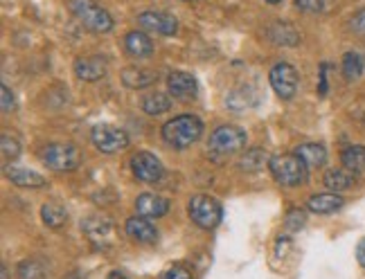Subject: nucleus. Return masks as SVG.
I'll use <instances>...</instances> for the list:
<instances>
[{
  "label": "nucleus",
  "mask_w": 365,
  "mask_h": 279,
  "mask_svg": "<svg viewBox=\"0 0 365 279\" xmlns=\"http://www.w3.org/2000/svg\"><path fill=\"white\" fill-rule=\"evenodd\" d=\"M203 135V122L196 115H178L163 127V140L174 149H187Z\"/></svg>",
  "instance_id": "obj_1"
},
{
  "label": "nucleus",
  "mask_w": 365,
  "mask_h": 279,
  "mask_svg": "<svg viewBox=\"0 0 365 279\" xmlns=\"http://www.w3.org/2000/svg\"><path fill=\"white\" fill-rule=\"evenodd\" d=\"M68 9L75 14V19L95 34H106L113 30V19L110 14L95 3V0H70Z\"/></svg>",
  "instance_id": "obj_2"
},
{
  "label": "nucleus",
  "mask_w": 365,
  "mask_h": 279,
  "mask_svg": "<svg viewBox=\"0 0 365 279\" xmlns=\"http://www.w3.org/2000/svg\"><path fill=\"white\" fill-rule=\"evenodd\" d=\"M269 169L282 187H298L307 183V176H309V167L296 156V153L273 156L269 160Z\"/></svg>",
  "instance_id": "obj_3"
},
{
  "label": "nucleus",
  "mask_w": 365,
  "mask_h": 279,
  "mask_svg": "<svg viewBox=\"0 0 365 279\" xmlns=\"http://www.w3.org/2000/svg\"><path fill=\"white\" fill-rule=\"evenodd\" d=\"M187 214L199 228L215 230L223 219V207L217 199L207 196V194H196V196L190 199Z\"/></svg>",
  "instance_id": "obj_4"
},
{
  "label": "nucleus",
  "mask_w": 365,
  "mask_h": 279,
  "mask_svg": "<svg viewBox=\"0 0 365 279\" xmlns=\"http://www.w3.org/2000/svg\"><path fill=\"white\" fill-rule=\"evenodd\" d=\"M43 164L52 172H75L81 164V151L70 142H54L43 149Z\"/></svg>",
  "instance_id": "obj_5"
},
{
  "label": "nucleus",
  "mask_w": 365,
  "mask_h": 279,
  "mask_svg": "<svg viewBox=\"0 0 365 279\" xmlns=\"http://www.w3.org/2000/svg\"><path fill=\"white\" fill-rule=\"evenodd\" d=\"M246 147V133L240 127H219L210 135V153L219 158L232 156V153L242 151Z\"/></svg>",
  "instance_id": "obj_6"
},
{
  "label": "nucleus",
  "mask_w": 365,
  "mask_h": 279,
  "mask_svg": "<svg viewBox=\"0 0 365 279\" xmlns=\"http://www.w3.org/2000/svg\"><path fill=\"white\" fill-rule=\"evenodd\" d=\"M91 140L97 151L102 153H118L129 147V135L118 127H110V124H97L91 133Z\"/></svg>",
  "instance_id": "obj_7"
},
{
  "label": "nucleus",
  "mask_w": 365,
  "mask_h": 279,
  "mask_svg": "<svg viewBox=\"0 0 365 279\" xmlns=\"http://www.w3.org/2000/svg\"><path fill=\"white\" fill-rule=\"evenodd\" d=\"M131 172L133 176L140 180V183H160L163 176H165V169H163V162L153 156L149 151H140L131 158Z\"/></svg>",
  "instance_id": "obj_8"
},
{
  "label": "nucleus",
  "mask_w": 365,
  "mask_h": 279,
  "mask_svg": "<svg viewBox=\"0 0 365 279\" xmlns=\"http://www.w3.org/2000/svg\"><path fill=\"white\" fill-rule=\"evenodd\" d=\"M83 232L93 241L95 248L108 250L115 243V226L113 221H108L106 216H91L83 221Z\"/></svg>",
  "instance_id": "obj_9"
},
{
  "label": "nucleus",
  "mask_w": 365,
  "mask_h": 279,
  "mask_svg": "<svg viewBox=\"0 0 365 279\" xmlns=\"http://www.w3.org/2000/svg\"><path fill=\"white\" fill-rule=\"evenodd\" d=\"M269 79H271L273 90L282 97V100H291V97L296 95V90H298V70L293 68L291 63H284V61L275 63L271 68Z\"/></svg>",
  "instance_id": "obj_10"
},
{
  "label": "nucleus",
  "mask_w": 365,
  "mask_h": 279,
  "mask_svg": "<svg viewBox=\"0 0 365 279\" xmlns=\"http://www.w3.org/2000/svg\"><path fill=\"white\" fill-rule=\"evenodd\" d=\"M138 25L145 32H153L160 36H174L178 30V21L165 11H143L138 16Z\"/></svg>",
  "instance_id": "obj_11"
},
{
  "label": "nucleus",
  "mask_w": 365,
  "mask_h": 279,
  "mask_svg": "<svg viewBox=\"0 0 365 279\" xmlns=\"http://www.w3.org/2000/svg\"><path fill=\"white\" fill-rule=\"evenodd\" d=\"M124 232L129 234V239L135 243H153L158 239V230L153 228L151 219L147 216H131L124 223Z\"/></svg>",
  "instance_id": "obj_12"
},
{
  "label": "nucleus",
  "mask_w": 365,
  "mask_h": 279,
  "mask_svg": "<svg viewBox=\"0 0 365 279\" xmlns=\"http://www.w3.org/2000/svg\"><path fill=\"white\" fill-rule=\"evenodd\" d=\"M167 88H170V95L176 97V100H194L196 97V90H199V86H196V79L190 75V73H182V70H178V73H172L170 77H167Z\"/></svg>",
  "instance_id": "obj_13"
},
{
  "label": "nucleus",
  "mask_w": 365,
  "mask_h": 279,
  "mask_svg": "<svg viewBox=\"0 0 365 279\" xmlns=\"http://www.w3.org/2000/svg\"><path fill=\"white\" fill-rule=\"evenodd\" d=\"M135 212L147 219H160L170 212V201L158 194H140L135 199Z\"/></svg>",
  "instance_id": "obj_14"
},
{
  "label": "nucleus",
  "mask_w": 365,
  "mask_h": 279,
  "mask_svg": "<svg viewBox=\"0 0 365 279\" xmlns=\"http://www.w3.org/2000/svg\"><path fill=\"white\" fill-rule=\"evenodd\" d=\"M106 61L102 57H81L75 61V73L81 81H97L106 75Z\"/></svg>",
  "instance_id": "obj_15"
},
{
  "label": "nucleus",
  "mask_w": 365,
  "mask_h": 279,
  "mask_svg": "<svg viewBox=\"0 0 365 279\" xmlns=\"http://www.w3.org/2000/svg\"><path fill=\"white\" fill-rule=\"evenodd\" d=\"M158 81V75L153 70H145V68H126L122 73V83L131 90H143L149 88Z\"/></svg>",
  "instance_id": "obj_16"
},
{
  "label": "nucleus",
  "mask_w": 365,
  "mask_h": 279,
  "mask_svg": "<svg viewBox=\"0 0 365 279\" xmlns=\"http://www.w3.org/2000/svg\"><path fill=\"white\" fill-rule=\"evenodd\" d=\"M307 207H309V212H314V214H334L343 207V199L336 191L314 194V196L307 201Z\"/></svg>",
  "instance_id": "obj_17"
},
{
  "label": "nucleus",
  "mask_w": 365,
  "mask_h": 279,
  "mask_svg": "<svg viewBox=\"0 0 365 279\" xmlns=\"http://www.w3.org/2000/svg\"><path fill=\"white\" fill-rule=\"evenodd\" d=\"M296 156L309 167V169H320L327 162V149L318 142H307L296 149Z\"/></svg>",
  "instance_id": "obj_18"
},
{
  "label": "nucleus",
  "mask_w": 365,
  "mask_h": 279,
  "mask_svg": "<svg viewBox=\"0 0 365 279\" xmlns=\"http://www.w3.org/2000/svg\"><path fill=\"white\" fill-rule=\"evenodd\" d=\"M124 48L135 59H147L153 54V43H151V38L145 32H129V34H126Z\"/></svg>",
  "instance_id": "obj_19"
},
{
  "label": "nucleus",
  "mask_w": 365,
  "mask_h": 279,
  "mask_svg": "<svg viewBox=\"0 0 365 279\" xmlns=\"http://www.w3.org/2000/svg\"><path fill=\"white\" fill-rule=\"evenodd\" d=\"M5 176L19 187H30V189L46 187V178L43 176L36 174V172H30V169H21V167H7Z\"/></svg>",
  "instance_id": "obj_20"
},
{
  "label": "nucleus",
  "mask_w": 365,
  "mask_h": 279,
  "mask_svg": "<svg viewBox=\"0 0 365 279\" xmlns=\"http://www.w3.org/2000/svg\"><path fill=\"white\" fill-rule=\"evenodd\" d=\"M269 38L275 46H298L300 34L296 27H291L289 23H273L269 27Z\"/></svg>",
  "instance_id": "obj_21"
},
{
  "label": "nucleus",
  "mask_w": 365,
  "mask_h": 279,
  "mask_svg": "<svg viewBox=\"0 0 365 279\" xmlns=\"http://www.w3.org/2000/svg\"><path fill=\"white\" fill-rule=\"evenodd\" d=\"M354 176L356 174H352L349 169H329L327 174H325V178H322V183H325V187L329 189V191H345V189H349L352 187V183H354Z\"/></svg>",
  "instance_id": "obj_22"
},
{
  "label": "nucleus",
  "mask_w": 365,
  "mask_h": 279,
  "mask_svg": "<svg viewBox=\"0 0 365 279\" xmlns=\"http://www.w3.org/2000/svg\"><path fill=\"white\" fill-rule=\"evenodd\" d=\"M341 160H343L345 169H349L352 174H365V147L352 144V147L343 149Z\"/></svg>",
  "instance_id": "obj_23"
},
{
  "label": "nucleus",
  "mask_w": 365,
  "mask_h": 279,
  "mask_svg": "<svg viewBox=\"0 0 365 279\" xmlns=\"http://www.w3.org/2000/svg\"><path fill=\"white\" fill-rule=\"evenodd\" d=\"M140 106H143V110L147 115H163L167 113V110L172 108V100L167 97L165 93H149L143 97V102H140Z\"/></svg>",
  "instance_id": "obj_24"
},
{
  "label": "nucleus",
  "mask_w": 365,
  "mask_h": 279,
  "mask_svg": "<svg viewBox=\"0 0 365 279\" xmlns=\"http://www.w3.org/2000/svg\"><path fill=\"white\" fill-rule=\"evenodd\" d=\"M41 219H43V223L48 228L59 230L68 223V212L59 203H46L43 207H41Z\"/></svg>",
  "instance_id": "obj_25"
},
{
  "label": "nucleus",
  "mask_w": 365,
  "mask_h": 279,
  "mask_svg": "<svg viewBox=\"0 0 365 279\" xmlns=\"http://www.w3.org/2000/svg\"><path fill=\"white\" fill-rule=\"evenodd\" d=\"M266 160H269V158H266V153L262 149H248L244 156H242L240 169L246 172V174H255V172L262 169L264 164H269Z\"/></svg>",
  "instance_id": "obj_26"
},
{
  "label": "nucleus",
  "mask_w": 365,
  "mask_h": 279,
  "mask_svg": "<svg viewBox=\"0 0 365 279\" xmlns=\"http://www.w3.org/2000/svg\"><path fill=\"white\" fill-rule=\"evenodd\" d=\"M343 75L347 81H354L363 75V59L356 52H347L343 57Z\"/></svg>",
  "instance_id": "obj_27"
},
{
  "label": "nucleus",
  "mask_w": 365,
  "mask_h": 279,
  "mask_svg": "<svg viewBox=\"0 0 365 279\" xmlns=\"http://www.w3.org/2000/svg\"><path fill=\"white\" fill-rule=\"evenodd\" d=\"M19 277L21 279H46V268L34 259L23 261L19 266Z\"/></svg>",
  "instance_id": "obj_28"
},
{
  "label": "nucleus",
  "mask_w": 365,
  "mask_h": 279,
  "mask_svg": "<svg viewBox=\"0 0 365 279\" xmlns=\"http://www.w3.org/2000/svg\"><path fill=\"white\" fill-rule=\"evenodd\" d=\"M0 147H3V158L5 162H11V160H16L21 156V144H19V140L16 137H11V135H3V140H0Z\"/></svg>",
  "instance_id": "obj_29"
},
{
  "label": "nucleus",
  "mask_w": 365,
  "mask_h": 279,
  "mask_svg": "<svg viewBox=\"0 0 365 279\" xmlns=\"http://www.w3.org/2000/svg\"><path fill=\"white\" fill-rule=\"evenodd\" d=\"M284 223H287V228H289L291 232H296V230H300V228L304 226V223H307V216H304L302 209H291Z\"/></svg>",
  "instance_id": "obj_30"
},
{
  "label": "nucleus",
  "mask_w": 365,
  "mask_h": 279,
  "mask_svg": "<svg viewBox=\"0 0 365 279\" xmlns=\"http://www.w3.org/2000/svg\"><path fill=\"white\" fill-rule=\"evenodd\" d=\"M160 279H192V270L182 266V263H176V266L167 268Z\"/></svg>",
  "instance_id": "obj_31"
},
{
  "label": "nucleus",
  "mask_w": 365,
  "mask_h": 279,
  "mask_svg": "<svg viewBox=\"0 0 365 279\" xmlns=\"http://www.w3.org/2000/svg\"><path fill=\"white\" fill-rule=\"evenodd\" d=\"M296 7L307 14H318L325 7V0H296Z\"/></svg>",
  "instance_id": "obj_32"
},
{
  "label": "nucleus",
  "mask_w": 365,
  "mask_h": 279,
  "mask_svg": "<svg viewBox=\"0 0 365 279\" xmlns=\"http://www.w3.org/2000/svg\"><path fill=\"white\" fill-rule=\"evenodd\" d=\"M0 95H3V113H11L16 108V100H14V93L9 90V86L0 88Z\"/></svg>",
  "instance_id": "obj_33"
},
{
  "label": "nucleus",
  "mask_w": 365,
  "mask_h": 279,
  "mask_svg": "<svg viewBox=\"0 0 365 279\" xmlns=\"http://www.w3.org/2000/svg\"><path fill=\"white\" fill-rule=\"evenodd\" d=\"M352 30H354L359 36L365 38V7L359 9V11L354 14V16H352Z\"/></svg>",
  "instance_id": "obj_34"
},
{
  "label": "nucleus",
  "mask_w": 365,
  "mask_h": 279,
  "mask_svg": "<svg viewBox=\"0 0 365 279\" xmlns=\"http://www.w3.org/2000/svg\"><path fill=\"white\" fill-rule=\"evenodd\" d=\"M318 93L325 97L327 95V63L320 65V86H318Z\"/></svg>",
  "instance_id": "obj_35"
},
{
  "label": "nucleus",
  "mask_w": 365,
  "mask_h": 279,
  "mask_svg": "<svg viewBox=\"0 0 365 279\" xmlns=\"http://www.w3.org/2000/svg\"><path fill=\"white\" fill-rule=\"evenodd\" d=\"M356 259H359L361 266L365 268V239H361L359 246H356Z\"/></svg>",
  "instance_id": "obj_36"
},
{
  "label": "nucleus",
  "mask_w": 365,
  "mask_h": 279,
  "mask_svg": "<svg viewBox=\"0 0 365 279\" xmlns=\"http://www.w3.org/2000/svg\"><path fill=\"white\" fill-rule=\"evenodd\" d=\"M106 279H129L124 273H120V270H113V273H108V277Z\"/></svg>",
  "instance_id": "obj_37"
},
{
  "label": "nucleus",
  "mask_w": 365,
  "mask_h": 279,
  "mask_svg": "<svg viewBox=\"0 0 365 279\" xmlns=\"http://www.w3.org/2000/svg\"><path fill=\"white\" fill-rule=\"evenodd\" d=\"M269 5H277V3H282V0H266Z\"/></svg>",
  "instance_id": "obj_38"
}]
</instances>
